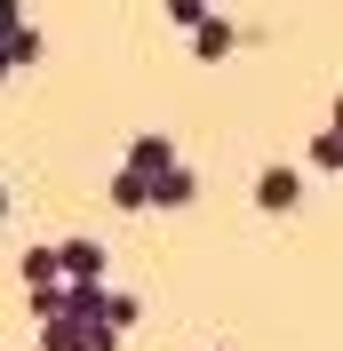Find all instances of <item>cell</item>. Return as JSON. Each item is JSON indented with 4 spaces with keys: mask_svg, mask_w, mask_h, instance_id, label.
<instances>
[{
    "mask_svg": "<svg viewBox=\"0 0 343 351\" xmlns=\"http://www.w3.org/2000/svg\"><path fill=\"white\" fill-rule=\"evenodd\" d=\"M0 216H8V184H0Z\"/></svg>",
    "mask_w": 343,
    "mask_h": 351,
    "instance_id": "obj_13",
    "label": "cell"
},
{
    "mask_svg": "<svg viewBox=\"0 0 343 351\" xmlns=\"http://www.w3.org/2000/svg\"><path fill=\"white\" fill-rule=\"evenodd\" d=\"M256 208H263V216H296V208H303V176L287 168V160H272V168L256 176Z\"/></svg>",
    "mask_w": 343,
    "mask_h": 351,
    "instance_id": "obj_2",
    "label": "cell"
},
{
    "mask_svg": "<svg viewBox=\"0 0 343 351\" xmlns=\"http://www.w3.org/2000/svg\"><path fill=\"white\" fill-rule=\"evenodd\" d=\"M192 199H200V176L184 168V160H176L160 184H144V208H192Z\"/></svg>",
    "mask_w": 343,
    "mask_h": 351,
    "instance_id": "obj_5",
    "label": "cell"
},
{
    "mask_svg": "<svg viewBox=\"0 0 343 351\" xmlns=\"http://www.w3.org/2000/svg\"><path fill=\"white\" fill-rule=\"evenodd\" d=\"M208 16H215L208 0H168V24H184V32H200V24H208Z\"/></svg>",
    "mask_w": 343,
    "mask_h": 351,
    "instance_id": "obj_10",
    "label": "cell"
},
{
    "mask_svg": "<svg viewBox=\"0 0 343 351\" xmlns=\"http://www.w3.org/2000/svg\"><path fill=\"white\" fill-rule=\"evenodd\" d=\"M16 24H24V8H16V0H0V40H8Z\"/></svg>",
    "mask_w": 343,
    "mask_h": 351,
    "instance_id": "obj_12",
    "label": "cell"
},
{
    "mask_svg": "<svg viewBox=\"0 0 343 351\" xmlns=\"http://www.w3.org/2000/svg\"><path fill=\"white\" fill-rule=\"evenodd\" d=\"M104 240H56V280L64 287H104Z\"/></svg>",
    "mask_w": 343,
    "mask_h": 351,
    "instance_id": "obj_1",
    "label": "cell"
},
{
    "mask_svg": "<svg viewBox=\"0 0 343 351\" xmlns=\"http://www.w3.org/2000/svg\"><path fill=\"white\" fill-rule=\"evenodd\" d=\"M0 80H8V64H0Z\"/></svg>",
    "mask_w": 343,
    "mask_h": 351,
    "instance_id": "obj_14",
    "label": "cell"
},
{
    "mask_svg": "<svg viewBox=\"0 0 343 351\" xmlns=\"http://www.w3.org/2000/svg\"><path fill=\"white\" fill-rule=\"evenodd\" d=\"M120 168H128L136 184H160V176L176 168V144H168V136H136V144H128V160H120Z\"/></svg>",
    "mask_w": 343,
    "mask_h": 351,
    "instance_id": "obj_3",
    "label": "cell"
},
{
    "mask_svg": "<svg viewBox=\"0 0 343 351\" xmlns=\"http://www.w3.org/2000/svg\"><path fill=\"white\" fill-rule=\"evenodd\" d=\"M16 271H24V287H32V295L64 287V280H56V247H24V263H16Z\"/></svg>",
    "mask_w": 343,
    "mask_h": 351,
    "instance_id": "obj_8",
    "label": "cell"
},
{
    "mask_svg": "<svg viewBox=\"0 0 343 351\" xmlns=\"http://www.w3.org/2000/svg\"><path fill=\"white\" fill-rule=\"evenodd\" d=\"M232 48H239V32H232V24H224V16H208V24H200V32H192V56H200V64H224Z\"/></svg>",
    "mask_w": 343,
    "mask_h": 351,
    "instance_id": "obj_6",
    "label": "cell"
},
{
    "mask_svg": "<svg viewBox=\"0 0 343 351\" xmlns=\"http://www.w3.org/2000/svg\"><path fill=\"white\" fill-rule=\"evenodd\" d=\"M104 199H112V208H120V216H144V184H136L128 168H120V176H112V184H104Z\"/></svg>",
    "mask_w": 343,
    "mask_h": 351,
    "instance_id": "obj_9",
    "label": "cell"
},
{
    "mask_svg": "<svg viewBox=\"0 0 343 351\" xmlns=\"http://www.w3.org/2000/svg\"><path fill=\"white\" fill-rule=\"evenodd\" d=\"M0 64H8V72H24V64H40V24H16V32L0 40Z\"/></svg>",
    "mask_w": 343,
    "mask_h": 351,
    "instance_id": "obj_7",
    "label": "cell"
},
{
    "mask_svg": "<svg viewBox=\"0 0 343 351\" xmlns=\"http://www.w3.org/2000/svg\"><path fill=\"white\" fill-rule=\"evenodd\" d=\"M136 319H144V304H136L128 287H96V328L104 335H128Z\"/></svg>",
    "mask_w": 343,
    "mask_h": 351,
    "instance_id": "obj_4",
    "label": "cell"
},
{
    "mask_svg": "<svg viewBox=\"0 0 343 351\" xmlns=\"http://www.w3.org/2000/svg\"><path fill=\"white\" fill-rule=\"evenodd\" d=\"M335 160H343V144H335V128H320V136H311V168H320V176H335Z\"/></svg>",
    "mask_w": 343,
    "mask_h": 351,
    "instance_id": "obj_11",
    "label": "cell"
}]
</instances>
